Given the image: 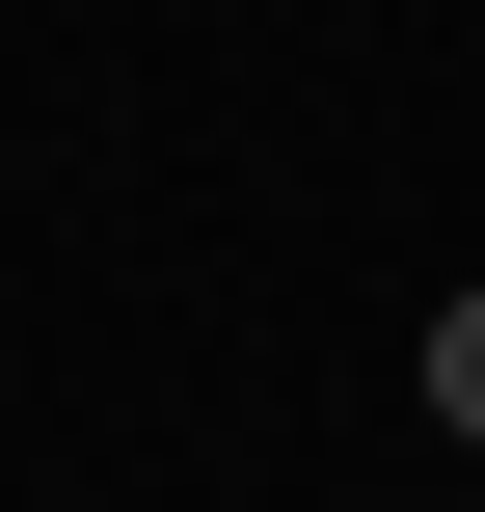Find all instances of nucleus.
<instances>
[{"label":"nucleus","instance_id":"nucleus-1","mask_svg":"<svg viewBox=\"0 0 485 512\" xmlns=\"http://www.w3.org/2000/svg\"><path fill=\"white\" fill-rule=\"evenodd\" d=\"M432 432L485 459V297H432Z\"/></svg>","mask_w":485,"mask_h":512}]
</instances>
